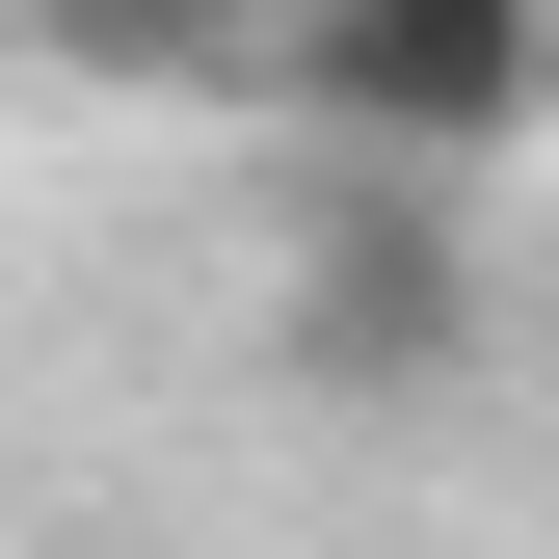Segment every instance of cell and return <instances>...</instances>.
<instances>
[{
  "label": "cell",
  "mask_w": 559,
  "mask_h": 559,
  "mask_svg": "<svg viewBox=\"0 0 559 559\" xmlns=\"http://www.w3.org/2000/svg\"><path fill=\"white\" fill-rule=\"evenodd\" d=\"M294 373H320V400H453V373H479L453 160H320V214H294Z\"/></svg>",
  "instance_id": "cell-1"
},
{
  "label": "cell",
  "mask_w": 559,
  "mask_h": 559,
  "mask_svg": "<svg viewBox=\"0 0 559 559\" xmlns=\"http://www.w3.org/2000/svg\"><path fill=\"white\" fill-rule=\"evenodd\" d=\"M266 81H294L346 160H479V133H533V81H559V0H294Z\"/></svg>",
  "instance_id": "cell-2"
},
{
  "label": "cell",
  "mask_w": 559,
  "mask_h": 559,
  "mask_svg": "<svg viewBox=\"0 0 559 559\" xmlns=\"http://www.w3.org/2000/svg\"><path fill=\"white\" fill-rule=\"evenodd\" d=\"M266 27H294V0H27V53H81V81H266Z\"/></svg>",
  "instance_id": "cell-3"
}]
</instances>
